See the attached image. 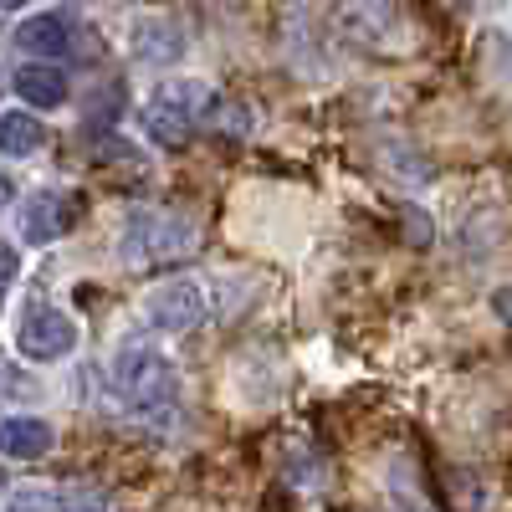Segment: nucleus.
Instances as JSON below:
<instances>
[{
	"instance_id": "1",
	"label": "nucleus",
	"mask_w": 512,
	"mask_h": 512,
	"mask_svg": "<svg viewBox=\"0 0 512 512\" xmlns=\"http://www.w3.org/2000/svg\"><path fill=\"white\" fill-rule=\"evenodd\" d=\"M200 246V216L190 210H139L123 231V262L134 272H149V267H180L190 262Z\"/></svg>"
},
{
	"instance_id": "2",
	"label": "nucleus",
	"mask_w": 512,
	"mask_h": 512,
	"mask_svg": "<svg viewBox=\"0 0 512 512\" xmlns=\"http://www.w3.org/2000/svg\"><path fill=\"white\" fill-rule=\"evenodd\" d=\"M113 384L134 410H159L175 400V364H169L149 338H128L113 359Z\"/></svg>"
},
{
	"instance_id": "3",
	"label": "nucleus",
	"mask_w": 512,
	"mask_h": 512,
	"mask_svg": "<svg viewBox=\"0 0 512 512\" xmlns=\"http://www.w3.org/2000/svg\"><path fill=\"white\" fill-rule=\"evenodd\" d=\"M210 103H216V93L205 88V82H164V88L149 98L144 108V128L149 139L164 144V149H185L195 123H205Z\"/></svg>"
},
{
	"instance_id": "4",
	"label": "nucleus",
	"mask_w": 512,
	"mask_h": 512,
	"mask_svg": "<svg viewBox=\"0 0 512 512\" xmlns=\"http://www.w3.org/2000/svg\"><path fill=\"white\" fill-rule=\"evenodd\" d=\"M338 31H344L349 47L374 52V57H400L410 47V21L395 0H344Z\"/></svg>"
},
{
	"instance_id": "5",
	"label": "nucleus",
	"mask_w": 512,
	"mask_h": 512,
	"mask_svg": "<svg viewBox=\"0 0 512 512\" xmlns=\"http://www.w3.org/2000/svg\"><path fill=\"white\" fill-rule=\"evenodd\" d=\"M144 318L159 333H190L205 323V287L195 277H175V282H159L144 303Z\"/></svg>"
},
{
	"instance_id": "6",
	"label": "nucleus",
	"mask_w": 512,
	"mask_h": 512,
	"mask_svg": "<svg viewBox=\"0 0 512 512\" xmlns=\"http://www.w3.org/2000/svg\"><path fill=\"white\" fill-rule=\"evenodd\" d=\"M72 344H77V323L62 308H52V303H31L26 308V318H21V354L26 359L52 364V359L72 354Z\"/></svg>"
},
{
	"instance_id": "7",
	"label": "nucleus",
	"mask_w": 512,
	"mask_h": 512,
	"mask_svg": "<svg viewBox=\"0 0 512 512\" xmlns=\"http://www.w3.org/2000/svg\"><path fill=\"white\" fill-rule=\"evenodd\" d=\"M77 210H82V200H77V195L41 190V195H31V200H26V210H21V236H26L31 246L57 241V236H67V231L77 226Z\"/></svg>"
},
{
	"instance_id": "8",
	"label": "nucleus",
	"mask_w": 512,
	"mask_h": 512,
	"mask_svg": "<svg viewBox=\"0 0 512 512\" xmlns=\"http://www.w3.org/2000/svg\"><path fill=\"white\" fill-rule=\"evenodd\" d=\"M11 88L21 93L26 108H57L67 98V72L52 62H26V67H16Z\"/></svg>"
},
{
	"instance_id": "9",
	"label": "nucleus",
	"mask_w": 512,
	"mask_h": 512,
	"mask_svg": "<svg viewBox=\"0 0 512 512\" xmlns=\"http://www.w3.org/2000/svg\"><path fill=\"white\" fill-rule=\"evenodd\" d=\"M52 451V425L36 420V415H16V420H0V456L11 461H36Z\"/></svg>"
},
{
	"instance_id": "10",
	"label": "nucleus",
	"mask_w": 512,
	"mask_h": 512,
	"mask_svg": "<svg viewBox=\"0 0 512 512\" xmlns=\"http://www.w3.org/2000/svg\"><path fill=\"white\" fill-rule=\"evenodd\" d=\"M16 47L26 52V57H62L67 47H72V31H67V21L62 16H31V21H21L16 26Z\"/></svg>"
},
{
	"instance_id": "11",
	"label": "nucleus",
	"mask_w": 512,
	"mask_h": 512,
	"mask_svg": "<svg viewBox=\"0 0 512 512\" xmlns=\"http://www.w3.org/2000/svg\"><path fill=\"white\" fill-rule=\"evenodd\" d=\"M41 139H47V128H41L31 113H0V154L26 159V154L41 149Z\"/></svg>"
},
{
	"instance_id": "12",
	"label": "nucleus",
	"mask_w": 512,
	"mask_h": 512,
	"mask_svg": "<svg viewBox=\"0 0 512 512\" xmlns=\"http://www.w3.org/2000/svg\"><path fill=\"white\" fill-rule=\"evenodd\" d=\"M205 123L216 128L221 139H241L246 128H251V113H246V103H236V98H216V103H210V113H205Z\"/></svg>"
},
{
	"instance_id": "13",
	"label": "nucleus",
	"mask_w": 512,
	"mask_h": 512,
	"mask_svg": "<svg viewBox=\"0 0 512 512\" xmlns=\"http://www.w3.org/2000/svg\"><path fill=\"white\" fill-rule=\"evenodd\" d=\"M57 512H108V497L93 482H72L57 492Z\"/></svg>"
},
{
	"instance_id": "14",
	"label": "nucleus",
	"mask_w": 512,
	"mask_h": 512,
	"mask_svg": "<svg viewBox=\"0 0 512 512\" xmlns=\"http://www.w3.org/2000/svg\"><path fill=\"white\" fill-rule=\"evenodd\" d=\"M11 512H57V487H41V482H26L11 492Z\"/></svg>"
},
{
	"instance_id": "15",
	"label": "nucleus",
	"mask_w": 512,
	"mask_h": 512,
	"mask_svg": "<svg viewBox=\"0 0 512 512\" xmlns=\"http://www.w3.org/2000/svg\"><path fill=\"white\" fill-rule=\"evenodd\" d=\"M16 272H21V256H16V246L0 241V303H6V292H11Z\"/></svg>"
},
{
	"instance_id": "16",
	"label": "nucleus",
	"mask_w": 512,
	"mask_h": 512,
	"mask_svg": "<svg viewBox=\"0 0 512 512\" xmlns=\"http://www.w3.org/2000/svg\"><path fill=\"white\" fill-rule=\"evenodd\" d=\"M11 195H16V185H11V175H6V169H0V210L11 205Z\"/></svg>"
},
{
	"instance_id": "17",
	"label": "nucleus",
	"mask_w": 512,
	"mask_h": 512,
	"mask_svg": "<svg viewBox=\"0 0 512 512\" xmlns=\"http://www.w3.org/2000/svg\"><path fill=\"white\" fill-rule=\"evenodd\" d=\"M16 6H26V0H0V11H16Z\"/></svg>"
}]
</instances>
